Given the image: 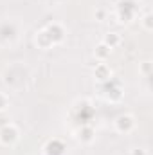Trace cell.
<instances>
[{"label":"cell","mask_w":153,"mask_h":155,"mask_svg":"<svg viewBox=\"0 0 153 155\" xmlns=\"http://www.w3.org/2000/svg\"><path fill=\"white\" fill-rule=\"evenodd\" d=\"M105 41H106V43H108V45L112 47V45H115V43L119 41V38H117L115 35H108V36H106V40H105Z\"/></svg>","instance_id":"1"},{"label":"cell","mask_w":153,"mask_h":155,"mask_svg":"<svg viewBox=\"0 0 153 155\" xmlns=\"http://www.w3.org/2000/svg\"><path fill=\"white\" fill-rule=\"evenodd\" d=\"M4 107H5V99L0 96V108H4Z\"/></svg>","instance_id":"2"}]
</instances>
